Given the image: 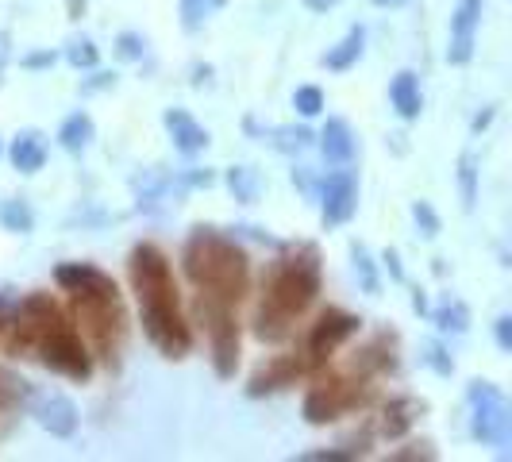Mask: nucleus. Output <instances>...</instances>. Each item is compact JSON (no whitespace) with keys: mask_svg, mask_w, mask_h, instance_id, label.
<instances>
[{"mask_svg":"<svg viewBox=\"0 0 512 462\" xmlns=\"http://www.w3.org/2000/svg\"><path fill=\"white\" fill-rule=\"evenodd\" d=\"M270 135H274L270 143H274L278 151H285V154L305 151L308 143H312V131H308V128H274Z\"/></svg>","mask_w":512,"mask_h":462,"instance_id":"nucleus-28","label":"nucleus"},{"mask_svg":"<svg viewBox=\"0 0 512 462\" xmlns=\"http://www.w3.org/2000/svg\"><path fill=\"white\" fill-rule=\"evenodd\" d=\"M412 216H416V224H420V231H424L428 239H436V235H439V216L432 212V205H428V201H416V205H412Z\"/></svg>","mask_w":512,"mask_h":462,"instance_id":"nucleus-33","label":"nucleus"},{"mask_svg":"<svg viewBox=\"0 0 512 462\" xmlns=\"http://www.w3.org/2000/svg\"><path fill=\"white\" fill-rule=\"evenodd\" d=\"M24 397H27L24 378H16L12 370H4V366H0V405H8V409H12V405H20Z\"/></svg>","mask_w":512,"mask_h":462,"instance_id":"nucleus-29","label":"nucleus"},{"mask_svg":"<svg viewBox=\"0 0 512 462\" xmlns=\"http://www.w3.org/2000/svg\"><path fill=\"white\" fill-rule=\"evenodd\" d=\"M166 128H170L174 147H178L181 154H197L208 147V131L201 128L185 108H170V112H166Z\"/></svg>","mask_w":512,"mask_h":462,"instance_id":"nucleus-14","label":"nucleus"},{"mask_svg":"<svg viewBox=\"0 0 512 462\" xmlns=\"http://www.w3.org/2000/svg\"><path fill=\"white\" fill-rule=\"evenodd\" d=\"M359 316H351V312H339V308H328L316 324H312V335H308V355L316 366H324V362L332 359L335 351L351 339V335L359 332Z\"/></svg>","mask_w":512,"mask_h":462,"instance_id":"nucleus-9","label":"nucleus"},{"mask_svg":"<svg viewBox=\"0 0 512 462\" xmlns=\"http://www.w3.org/2000/svg\"><path fill=\"white\" fill-rule=\"evenodd\" d=\"M424 351H428V355H424V362H428V366H432L436 374H443V378H447V374L455 370V362L447 359V351H443L439 343H424Z\"/></svg>","mask_w":512,"mask_h":462,"instance_id":"nucleus-34","label":"nucleus"},{"mask_svg":"<svg viewBox=\"0 0 512 462\" xmlns=\"http://www.w3.org/2000/svg\"><path fill=\"white\" fill-rule=\"evenodd\" d=\"M308 8H312V12H328V8H332V4H339V0H305Z\"/></svg>","mask_w":512,"mask_h":462,"instance_id":"nucleus-40","label":"nucleus"},{"mask_svg":"<svg viewBox=\"0 0 512 462\" xmlns=\"http://www.w3.org/2000/svg\"><path fill=\"white\" fill-rule=\"evenodd\" d=\"M224 4H228V0H181V24L189 27V31H197V27L205 24L208 16H216Z\"/></svg>","mask_w":512,"mask_h":462,"instance_id":"nucleus-23","label":"nucleus"},{"mask_svg":"<svg viewBox=\"0 0 512 462\" xmlns=\"http://www.w3.org/2000/svg\"><path fill=\"white\" fill-rule=\"evenodd\" d=\"M43 162H47V143H43V135H39V131L16 135V143H12V166H16L20 174H39Z\"/></svg>","mask_w":512,"mask_h":462,"instance_id":"nucleus-15","label":"nucleus"},{"mask_svg":"<svg viewBox=\"0 0 512 462\" xmlns=\"http://www.w3.org/2000/svg\"><path fill=\"white\" fill-rule=\"evenodd\" d=\"M58 285L66 289V293H81V289H97V285H108L112 278L97 270V266H89V262H66V266H58Z\"/></svg>","mask_w":512,"mask_h":462,"instance_id":"nucleus-16","label":"nucleus"},{"mask_svg":"<svg viewBox=\"0 0 512 462\" xmlns=\"http://www.w3.org/2000/svg\"><path fill=\"white\" fill-rule=\"evenodd\" d=\"M185 278L197 285L208 297H220L228 305H239L247 285H251V262L247 251L231 239L212 228H193V235L185 239Z\"/></svg>","mask_w":512,"mask_h":462,"instance_id":"nucleus-3","label":"nucleus"},{"mask_svg":"<svg viewBox=\"0 0 512 462\" xmlns=\"http://www.w3.org/2000/svg\"><path fill=\"white\" fill-rule=\"evenodd\" d=\"M459 185H462V205L466 208L478 205V162H474V154H462L459 158Z\"/></svg>","mask_w":512,"mask_h":462,"instance_id":"nucleus-27","label":"nucleus"},{"mask_svg":"<svg viewBox=\"0 0 512 462\" xmlns=\"http://www.w3.org/2000/svg\"><path fill=\"white\" fill-rule=\"evenodd\" d=\"M131 285L139 293V308H143V332L166 359H185L193 347V332L181 320L178 308V285L170 274L166 255L154 243H139L131 251Z\"/></svg>","mask_w":512,"mask_h":462,"instance_id":"nucleus-1","label":"nucleus"},{"mask_svg":"<svg viewBox=\"0 0 512 462\" xmlns=\"http://www.w3.org/2000/svg\"><path fill=\"white\" fill-rule=\"evenodd\" d=\"M359 447H328V451H301L297 459L301 462H351L359 459Z\"/></svg>","mask_w":512,"mask_h":462,"instance_id":"nucleus-30","label":"nucleus"},{"mask_svg":"<svg viewBox=\"0 0 512 462\" xmlns=\"http://www.w3.org/2000/svg\"><path fill=\"white\" fill-rule=\"evenodd\" d=\"M497 347H501V351H512V316H501V320H497Z\"/></svg>","mask_w":512,"mask_h":462,"instance_id":"nucleus-37","label":"nucleus"},{"mask_svg":"<svg viewBox=\"0 0 512 462\" xmlns=\"http://www.w3.org/2000/svg\"><path fill=\"white\" fill-rule=\"evenodd\" d=\"M320 197H324V224L339 228L359 208V181H355L351 170H339V174H332V178L324 181V193Z\"/></svg>","mask_w":512,"mask_h":462,"instance_id":"nucleus-10","label":"nucleus"},{"mask_svg":"<svg viewBox=\"0 0 512 462\" xmlns=\"http://www.w3.org/2000/svg\"><path fill=\"white\" fill-rule=\"evenodd\" d=\"M489 120H493V108H489V112H482V116H478V120H474V131H482L489 124Z\"/></svg>","mask_w":512,"mask_h":462,"instance_id":"nucleus-42","label":"nucleus"},{"mask_svg":"<svg viewBox=\"0 0 512 462\" xmlns=\"http://www.w3.org/2000/svg\"><path fill=\"white\" fill-rule=\"evenodd\" d=\"M478 20H482V0H462L455 20H451V47H447V62L466 66L474 54V35H478Z\"/></svg>","mask_w":512,"mask_h":462,"instance_id":"nucleus-11","label":"nucleus"},{"mask_svg":"<svg viewBox=\"0 0 512 462\" xmlns=\"http://www.w3.org/2000/svg\"><path fill=\"white\" fill-rule=\"evenodd\" d=\"M0 224L8 231H16V235H27V231L35 228V216H31V208L24 201H4L0 205Z\"/></svg>","mask_w":512,"mask_h":462,"instance_id":"nucleus-25","label":"nucleus"},{"mask_svg":"<svg viewBox=\"0 0 512 462\" xmlns=\"http://www.w3.org/2000/svg\"><path fill=\"white\" fill-rule=\"evenodd\" d=\"M362 43H366V31H362V27H351V31L343 35V43L324 54V66H328V70H351L362 58Z\"/></svg>","mask_w":512,"mask_h":462,"instance_id":"nucleus-20","label":"nucleus"},{"mask_svg":"<svg viewBox=\"0 0 512 462\" xmlns=\"http://www.w3.org/2000/svg\"><path fill=\"white\" fill-rule=\"evenodd\" d=\"M228 185L231 193H235V201H243V205H255L258 197H262V174H258L255 166H231Z\"/></svg>","mask_w":512,"mask_h":462,"instance_id":"nucleus-21","label":"nucleus"},{"mask_svg":"<svg viewBox=\"0 0 512 462\" xmlns=\"http://www.w3.org/2000/svg\"><path fill=\"white\" fill-rule=\"evenodd\" d=\"M370 401V385L347 382V378H324L308 389L305 397V420L308 424H328L343 412L359 409Z\"/></svg>","mask_w":512,"mask_h":462,"instance_id":"nucleus-8","label":"nucleus"},{"mask_svg":"<svg viewBox=\"0 0 512 462\" xmlns=\"http://www.w3.org/2000/svg\"><path fill=\"white\" fill-rule=\"evenodd\" d=\"M197 312L205 320L208 339H212V366L220 378H235V366H239V324L231 316V305L220 297H197Z\"/></svg>","mask_w":512,"mask_h":462,"instance_id":"nucleus-7","label":"nucleus"},{"mask_svg":"<svg viewBox=\"0 0 512 462\" xmlns=\"http://www.w3.org/2000/svg\"><path fill=\"white\" fill-rule=\"evenodd\" d=\"M66 58H70L74 66H85V70H89V66H97L101 54H97V47H93L89 39H74V43L66 47Z\"/></svg>","mask_w":512,"mask_h":462,"instance_id":"nucleus-31","label":"nucleus"},{"mask_svg":"<svg viewBox=\"0 0 512 462\" xmlns=\"http://www.w3.org/2000/svg\"><path fill=\"white\" fill-rule=\"evenodd\" d=\"M436 324L439 332H466L470 328V308L462 305V301H443L436 308Z\"/></svg>","mask_w":512,"mask_h":462,"instance_id":"nucleus-24","label":"nucleus"},{"mask_svg":"<svg viewBox=\"0 0 512 462\" xmlns=\"http://www.w3.org/2000/svg\"><path fill=\"white\" fill-rule=\"evenodd\" d=\"M385 266H389L393 282H405V270H401V258H397V251H385Z\"/></svg>","mask_w":512,"mask_h":462,"instance_id":"nucleus-38","label":"nucleus"},{"mask_svg":"<svg viewBox=\"0 0 512 462\" xmlns=\"http://www.w3.org/2000/svg\"><path fill=\"white\" fill-rule=\"evenodd\" d=\"M320 151L328 162H351L355 154V135L347 128V120H328V128L320 131Z\"/></svg>","mask_w":512,"mask_h":462,"instance_id":"nucleus-17","label":"nucleus"},{"mask_svg":"<svg viewBox=\"0 0 512 462\" xmlns=\"http://www.w3.org/2000/svg\"><path fill=\"white\" fill-rule=\"evenodd\" d=\"M470 405H474V436L509 455L512 443V405L493 382H470Z\"/></svg>","mask_w":512,"mask_h":462,"instance_id":"nucleus-5","label":"nucleus"},{"mask_svg":"<svg viewBox=\"0 0 512 462\" xmlns=\"http://www.w3.org/2000/svg\"><path fill=\"white\" fill-rule=\"evenodd\" d=\"M351 258H355V274H359L362 289H366L370 297H378L382 282H378V270H374V258H370V251H366L362 243H355V247H351Z\"/></svg>","mask_w":512,"mask_h":462,"instance_id":"nucleus-26","label":"nucleus"},{"mask_svg":"<svg viewBox=\"0 0 512 462\" xmlns=\"http://www.w3.org/2000/svg\"><path fill=\"white\" fill-rule=\"evenodd\" d=\"M305 374V362L301 359H274L266 370H258L255 378H251V385H247V393L251 397H262V393H274V389H285V385H293L297 378Z\"/></svg>","mask_w":512,"mask_h":462,"instance_id":"nucleus-13","label":"nucleus"},{"mask_svg":"<svg viewBox=\"0 0 512 462\" xmlns=\"http://www.w3.org/2000/svg\"><path fill=\"white\" fill-rule=\"evenodd\" d=\"M70 12H74V16H81V12H85V0H70Z\"/></svg>","mask_w":512,"mask_h":462,"instance_id":"nucleus-43","label":"nucleus"},{"mask_svg":"<svg viewBox=\"0 0 512 462\" xmlns=\"http://www.w3.org/2000/svg\"><path fill=\"white\" fill-rule=\"evenodd\" d=\"M374 4H382V8H401L405 0H374Z\"/></svg>","mask_w":512,"mask_h":462,"instance_id":"nucleus-44","label":"nucleus"},{"mask_svg":"<svg viewBox=\"0 0 512 462\" xmlns=\"http://www.w3.org/2000/svg\"><path fill=\"white\" fill-rule=\"evenodd\" d=\"M143 47H147V43H143V39H139V35H120V54H124V58H143Z\"/></svg>","mask_w":512,"mask_h":462,"instance_id":"nucleus-35","label":"nucleus"},{"mask_svg":"<svg viewBox=\"0 0 512 462\" xmlns=\"http://www.w3.org/2000/svg\"><path fill=\"white\" fill-rule=\"evenodd\" d=\"M39 424L58 439H70L77 432V405L62 393H51L39 401Z\"/></svg>","mask_w":512,"mask_h":462,"instance_id":"nucleus-12","label":"nucleus"},{"mask_svg":"<svg viewBox=\"0 0 512 462\" xmlns=\"http://www.w3.org/2000/svg\"><path fill=\"white\" fill-rule=\"evenodd\" d=\"M51 62H54V54H31V58H24L27 70H43V66H51Z\"/></svg>","mask_w":512,"mask_h":462,"instance_id":"nucleus-39","label":"nucleus"},{"mask_svg":"<svg viewBox=\"0 0 512 462\" xmlns=\"http://www.w3.org/2000/svg\"><path fill=\"white\" fill-rule=\"evenodd\" d=\"M74 312L77 320H81V332L89 335V343L97 347V355L108 366H116L120 362V347H124V308H120L116 282L74 293Z\"/></svg>","mask_w":512,"mask_h":462,"instance_id":"nucleus-4","label":"nucleus"},{"mask_svg":"<svg viewBox=\"0 0 512 462\" xmlns=\"http://www.w3.org/2000/svg\"><path fill=\"white\" fill-rule=\"evenodd\" d=\"M393 459H436V451H432V443H412L409 451H397V455H393Z\"/></svg>","mask_w":512,"mask_h":462,"instance_id":"nucleus-36","label":"nucleus"},{"mask_svg":"<svg viewBox=\"0 0 512 462\" xmlns=\"http://www.w3.org/2000/svg\"><path fill=\"white\" fill-rule=\"evenodd\" d=\"M416 412H420V401H412V397H393V401L385 405L382 432L389 439L405 436V432L412 428V420H416Z\"/></svg>","mask_w":512,"mask_h":462,"instance_id":"nucleus-19","label":"nucleus"},{"mask_svg":"<svg viewBox=\"0 0 512 462\" xmlns=\"http://www.w3.org/2000/svg\"><path fill=\"white\" fill-rule=\"evenodd\" d=\"M58 139H62V147L66 151H85L89 147V139H93V120L85 116V112H77V116H70L66 124H62V131H58Z\"/></svg>","mask_w":512,"mask_h":462,"instance_id":"nucleus-22","label":"nucleus"},{"mask_svg":"<svg viewBox=\"0 0 512 462\" xmlns=\"http://www.w3.org/2000/svg\"><path fill=\"white\" fill-rule=\"evenodd\" d=\"M35 347H39L43 366L54 370V374H66V378H74V382H85V378L93 374L89 351H85L81 335H77L66 320H54L51 328L35 339Z\"/></svg>","mask_w":512,"mask_h":462,"instance_id":"nucleus-6","label":"nucleus"},{"mask_svg":"<svg viewBox=\"0 0 512 462\" xmlns=\"http://www.w3.org/2000/svg\"><path fill=\"white\" fill-rule=\"evenodd\" d=\"M412 308H416V312H428V301H424V293H420V289L412 293Z\"/></svg>","mask_w":512,"mask_h":462,"instance_id":"nucleus-41","label":"nucleus"},{"mask_svg":"<svg viewBox=\"0 0 512 462\" xmlns=\"http://www.w3.org/2000/svg\"><path fill=\"white\" fill-rule=\"evenodd\" d=\"M262 293L266 297L255 312V335L262 343H282L293 328V320L320 293V251L312 243L293 247L289 255L270 266Z\"/></svg>","mask_w":512,"mask_h":462,"instance_id":"nucleus-2","label":"nucleus"},{"mask_svg":"<svg viewBox=\"0 0 512 462\" xmlns=\"http://www.w3.org/2000/svg\"><path fill=\"white\" fill-rule=\"evenodd\" d=\"M293 104H297V112H301V116H316V112L324 108V93H320L316 85H305V89H297Z\"/></svg>","mask_w":512,"mask_h":462,"instance_id":"nucleus-32","label":"nucleus"},{"mask_svg":"<svg viewBox=\"0 0 512 462\" xmlns=\"http://www.w3.org/2000/svg\"><path fill=\"white\" fill-rule=\"evenodd\" d=\"M389 97H393V108L401 112V120H416L420 116V85H416V74L401 70L389 85Z\"/></svg>","mask_w":512,"mask_h":462,"instance_id":"nucleus-18","label":"nucleus"}]
</instances>
